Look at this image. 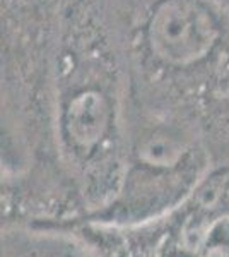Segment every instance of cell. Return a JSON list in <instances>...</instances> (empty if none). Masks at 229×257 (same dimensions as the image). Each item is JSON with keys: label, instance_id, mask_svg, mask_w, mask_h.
I'll use <instances>...</instances> for the list:
<instances>
[{"label": "cell", "instance_id": "cell-1", "mask_svg": "<svg viewBox=\"0 0 229 257\" xmlns=\"http://www.w3.org/2000/svg\"><path fill=\"white\" fill-rule=\"evenodd\" d=\"M105 45H72L62 57L58 123L79 156H91L115 132L120 111V74Z\"/></svg>", "mask_w": 229, "mask_h": 257}, {"label": "cell", "instance_id": "cell-2", "mask_svg": "<svg viewBox=\"0 0 229 257\" xmlns=\"http://www.w3.org/2000/svg\"><path fill=\"white\" fill-rule=\"evenodd\" d=\"M219 26L198 0H161L145 26L149 50L169 67H190L205 59L219 40Z\"/></svg>", "mask_w": 229, "mask_h": 257}, {"label": "cell", "instance_id": "cell-3", "mask_svg": "<svg viewBox=\"0 0 229 257\" xmlns=\"http://www.w3.org/2000/svg\"><path fill=\"white\" fill-rule=\"evenodd\" d=\"M186 153V144L169 128H154L140 139L137 156L140 163L152 168H173Z\"/></svg>", "mask_w": 229, "mask_h": 257}, {"label": "cell", "instance_id": "cell-4", "mask_svg": "<svg viewBox=\"0 0 229 257\" xmlns=\"http://www.w3.org/2000/svg\"><path fill=\"white\" fill-rule=\"evenodd\" d=\"M198 250L200 257H229V214L210 223Z\"/></svg>", "mask_w": 229, "mask_h": 257}, {"label": "cell", "instance_id": "cell-5", "mask_svg": "<svg viewBox=\"0 0 229 257\" xmlns=\"http://www.w3.org/2000/svg\"><path fill=\"white\" fill-rule=\"evenodd\" d=\"M224 2H226V4H229V0H224Z\"/></svg>", "mask_w": 229, "mask_h": 257}]
</instances>
